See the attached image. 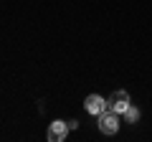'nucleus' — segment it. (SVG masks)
Masks as SVG:
<instances>
[{"instance_id":"f257e3e1","label":"nucleus","mask_w":152,"mask_h":142,"mask_svg":"<svg viewBox=\"0 0 152 142\" xmlns=\"http://www.w3.org/2000/svg\"><path fill=\"white\" fill-rule=\"evenodd\" d=\"M96 119H99V130H102L104 135H114V132L119 130V114H117V112H112L109 107L96 117Z\"/></svg>"},{"instance_id":"f03ea898","label":"nucleus","mask_w":152,"mask_h":142,"mask_svg":"<svg viewBox=\"0 0 152 142\" xmlns=\"http://www.w3.org/2000/svg\"><path fill=\"white\" fill-rule=\"evenodd\" d=\"M129 104H132V102H129V94L122 91V89H119V91H114L112 97L107 99V107H109L112 112H117V114H124Z\"/></svg>"},{"instance_id":"7ed1b4c3","label":"nucleus","mask_w":152,"mask_h":142,"mask_svg":"<svg viewBox=\"0 0 152 142\" xmlns=\"http://www.w3.org/2000/svg\"><path fill=\"white\" fill-rule=\"evenodd\" d=\"M84 107H86V112H89V114L99 117L104 109H107V99H104V97H99V94H89V97H86V102H84Z\"/></svg>"},{"instance_id":"20e7f679","label":"nucleus","mask_w":152,"mask_h":142,"mask_svg":"<svg viewBox=\"0 0 152 142\" xmlns=\"http://www.w3.org/2000/svg\"><path fill=\"white\" fill-rule=\"evenodd\" d=\"M66 135H69V124L66 122H61V119L51 122V127H48V140L51 142H64Z\"/></svg>"},{"instance_id":"39448f33","label":"nucleus","mask_w":152,"mask_h":142,"mask_svg":"<svg viewBox=\"0 0 152 142\" xmlns=\"http://www.w3.org/2000/svg\"><path fill=\"white\" fill-rule=\"evenodd\" d=\"M124 117H127V122H137L140 119V109H137V107H127V112H124Z\"/></svg>"}]
</instances>
